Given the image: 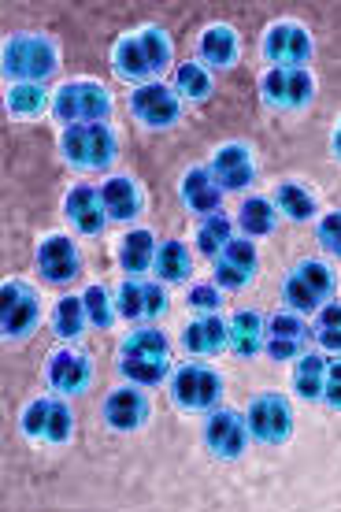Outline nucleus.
Here are the masks:
<instances>
[{
  "label": "nucleus",
  "mask_w": 341,
  "mask_h": 512,
  "mask_svg": "<svg viewBox=\"0 0 341 512\" xmlns=\"http://www.w3.org/2000/svg\"><path fill=\"white\" fill-rule=\"evenodd\" d=\"M60 71V49L45 34H12L4 41V75L15 82H38L45 86Z\"/></svg>",
  "instance_id": "obj_1"
},
{
  "label": "nucleus",
  "mask_w": 341,
  "mask_h": 512,
  "mask_svg": "<svg viewBox=\"0 0 341 512\" xmlns=\"http://www.w3.org/2000/svg\"><path fill=\"white\" fill-rule=\"evenodd\" d=\"M60 153L78 171H104L119 156V138L108 123H75L60 134Z\"/></svg>",
  "instance_id": "obj_2"
},
{
  "label": "nucleus",
  "mask_w": 341,
  "mask_h": 512,
  "mask_svg": "<svg viewBox=\"0 0 341 512\" xmlns=\"http://www.w3.org/2000/svg\"><path fill=\"white\" fill-rule=\"evenodd\" d=\"M334 286H338V279L323 260H301L282 282V305L297 316H316L334 297Z\"/></svg>",
  "instance_id": "obj_3"
},
{
  "label": "nucleus",
  "mask_w": 341,
  "mask_h": 512,
  "mask_svg": "<svg viewBox=\"0 0 341 512\" xmlns=\"http://www.w3.org/2000/svg\"><path fill=\"white\" fill-rule=\"evenodd\" d=\"M52 116L60 119L64 127H75V123H108V116H112V93L104 90L101 82H89V78L64 82L60 90L52 93Z\"/></svg>",
  "instance_id": "obj_4"
},
{
  "label": "nucleus",
  "mask_w": 341,
  "mask_h": 512,
  "mask_svg": "<svg viewBox=\"0 0 341 512\" xmlns=\"http://www.w3.org/2000/svg\"><path fill=\"white\" fill-rule=\"evenodd\" d=\"M167 390L182 412H215L223 401V375L208 364H182L171 372Z\"/></svg>",
  "instance_id": "obj_5"
},
{
  "label": "nucleus",
  "mask_w": 341,
  "mask_h": 512,
  "mask_svg": "<svg viewBox=\"0 0 341 512\" xmlns=\"http://www.w3.org/2000/svg\"><path fill=\"white\" fill-rule=\"evenodd\" d=\"M41 323V297L23 279H8L0 286V331L8 342H23L38 331Z\"/></svg>",
  "instance_id": "obj_6"
},
{
  "label": "nucleus",
  "mask_w": 341,
  "mask_h": 512,
  "mask_svg": "<svg viewBox=\"0 0 341 512\" xmlns=\"http://www.w3.org/2000/svg\"><path fill=\"white\" fill-rule=\"evenodd\" d=\"M245 423H249L253 442L282 446V442H290V435H293L290 401L278 394V390H264V394H256L253 401H249V409H245Z\"/></svg>",
  "instance_id": "obj_7"
},
{
  "label": "nucleus",
  "mask_w": 341,
  "mask_h": 512,
  "mask_svg": "<svg viewBox=\"0 0 341 512\" xmlns=\"http://www.w3.org/2000/svg\"><path fill=\"white\" fill-rule=\"evenodd\" d=\"M260 93L271 108L297 112L316 97V78L308 67H267L260 78Z\"/></svg>",
  "instance_id": "obj_8"
},
{
  "label": "nucleus",
  "mask_w": 341,
  "mask_h": 512,
  "mask_svg": "<svg viewBox=\"0 0 341 512\" xmlns=\"http://www.w3.org/2000/svg\"><path fill=\"white\" fill-rule=\"evenodd\" d=\"M127 104H130V116L152 130H167L182 119V101H178V93L171 90L167 82H160V78L138 86V90L130 93Z\"/></svg>",
  "instance_id": "obj_9"
},
{
  "label": "nucleus",
  "mask_w": 341,
  "mask_h": 512,
  "mask_svg": "<svg viewBox=\"0 0 341 512\" xmlns=\"http://www.w3.org/2000/svg\"><path fill=\"white\" fill-rule=\"evenodd\" d=\"M249 423L238 409H215L204 420V446L219 461H238L241 453L249 449Z\"/></svg>",
  "instance_id": "obj_10"
},
{
  "label": "nucleus",
  "mask_w": 341,
  "mask_h": 512,
  "mask_svg": "<svg viewBox=\"0 0 341 512\" xmlns=\"http://www.w3.org/2000/svg\"><path fill=\"white\" fill-rule=\"evenodd\" d=\"M264 60L271 67H304L312 60V34L301 23H271L264 34Z\"/></svg>",
  "instance_id": "obj_11"
},
{
  "label": "nucleus",
  "mask_w": 341,
  "mask_h": 512,
  "mask_svg": "<svg viewBox=\"0 0 341 512\" xmlns=\"http://www.w3.org/2000/svg\"><path fill=\"white\" fill-rule=\"evenodd\" d=\"M308 338H312V327L304 316L290 312V308H282L275 316H267V346L264 353L278 364H290V360H301L304 357V346H308Z\"/></svg>",
  "instance_id": "obj_12"
},
{
  "label": "nucleus",
  "mask_w": 341,
  "mask_h": 512,
  "mask_svg": "<svg viewBox=\"0 0 341 512\" xmlns=\"http://www.w3.org/2000/svg\"><path fill=\"white\" fill-rule=\"evenodd\" d=\"M45 379H49L56 397H78L86 394L93 383V360L82 349H56L45 364Z\"/></svg>",
  "instance_id": "obj_13"
},
{
  "label": "nucleus",
  "mask_w": 341,
  "mask_h": 512,
  "mask_svg": "<svg viewBox=\"0 0 341 512\" xmlns=\"http://www.w3.org/2000/svg\"><path fill=\"white\" fill-rule=\"evenodd\" d=\"M38 271L49 286H71L82 275V256L78 245L67 234H49L38 245Z\"/></svg>",
  "instance_id": "obj_14"
},
{
  "label": "nucleus",
  "mask_w": 341,
  "mask_h": 512,
  "mask_svg": "<svg viewBox=\"0 0 341 512\" xmlns=\"http://www.w3.org/2000/svg\"><path fill=\"white\" fill-rule=\"evenodd\" d=\"M208 167H212L215 182L223 186V193H241L245 186H253V179H256L253 149H249V145H241V141L219 145Z\"/></svg>",
  "instance_id": "obj_15"
},
{
  "label": "nucleus",
  "mask_w": 341,
  "mask_h": 512,
  "mask_svg": "<svg viewBox=\"0 0 341 512\" xmlns=\"http://www.w3.org/2000/svg\"><path fill=\"white\" fill-rule=\"evenodd\" d=\"M64 216H67V223H71L78 234H86V238H97V234H104V227H108V212H104V205H101V190H97V186H86V182H78V186L67 190Z\"/></svg>",
  "instance_id": "obj_16"
},
{
  "label": "nucleus",
  "mask_w": 341,
  "mask_h": 512,
  "mask_svg": "<svg viewBox=\"0 0 341 512\" xmlns=\"http://www.w3.org/2000/svg\"><path fill=\"white\" fill-rule=\"evenodd\" d=\"M149 420V397L141 394L138 386H119L112 394L104 397V423L112 431H138Z\"/></svg>",
  "instance_id": "obj_17"
},
{
  "label": "nucleus",
  "mask_w": 341,
  "mask_h": 512,
  "mask_svg": "<svg viewBox=\"0 0 341 512\" xmlns=\"http://www.w3.org/2000/svg\"><path fill=\"white\" fill-rule=\"evenodd\" d=\"M182 205L190 208L193 216H215V212H223V186L215 182L212 167H190L186 175H182Z\"/></svg>",
  "instance_id": "obj_18"
},
{
  "label": "nucleus",
  "mask_w": 341,
  "mask_h": 512,
  "mask_svg": "<svg viewBox=\"0 0 341 512\" xmlns=\"http://www.w3.org/2000/svg\"><path fill=\"white\" fill-rule=\"evenodd\" d=\"M241 56L238 30L227 23H212L197 41V64H204L208 71H230Z\"/></svg>",
  "instance_id": "obj_19"
},
{
  "label": "nucleus",
  "mask_w": 341,
  "mask_h": 512,
  "mask_svg": "<svg viewBox=\"0 0 341 512\" xmlns=\"http://www.w3.org/2000/svg\"><path fill=\"white\" fill-rule=\"evenodd\" d=\"M230 320V342L227 349L241 360H253L264 353L267 346V316H260L256 308H238Z\"/></svg>",
  "instance_id": "obj_20"
},
{
  "label": "nucleus",
  "mask_w": 341,
  "mask_h": 512,
  "mask_svg": "<svg viewBox=\"0 0 341 512\" xmlns=\"http://www.w3.org/2000/svg\"><path fill=\"white\" fill-rule=\"evenodd\" d=\"M97 190H101L104 212H108V219H115V223H130V219H138L141 208H145V193H141L138 182L127 179V175H112V179H104V186H97Z\"/></svg>",
  "instance_id": "obj_21"
},
{
  "label": "nucleus",
  "mask_w": 341,
  "mask_h": 512,
  "mask_svg": "<svg viewBox=\"0 0 341 512\" xmlns=\"http://www.w3.org/2000/svg\"><path fill=\"white\" fill-rule=\"evenodd\" d=\"M230 342V320L223 316H204V320H193L186 331H182V349L190 357H215L223 353Z\"/></svg>",
  "instance_id": "obj_22"
},
{
  "label": "nucleus",
  "mask_w": 341,
  "mask_h": 512,
  "mask_svg": "<svg viewBox=\"0 0 341 512\" xmlns=\"http://www.w3.org/2000/svg\"><path fill=\"white\" fill-rule=\"evenodd\" d=\"M112 71H115V78L130 82L134 90H138V86H145V82H156V78H152L149 60H145V49H141V38H138V34H127V38L115 41V49H112Z\"/></svg>",
  "instance_id": "obj_23"
},
{
  "label": "nucleus",
  "mask_w": 341,
  "mask_h": 512,
  "mask_svg": "<svg viewBox=\"0 0 341 512\" xmlns=\"http://www.w3.org/2000/svg\"><path fill=\"white\" fill-rule=\"evenodd\" d=\"M271 205L278 208V216L293 219V223H312V219H319V201L316 193L308 190L304 182H278L275 193H271Z\"/></svg>",
  "instance_id": "obj_24"
},
{
  "label": "nucleus",
  "mask_w": 341,
  "mask_h": 512,
  "mask_svg": "<svg viewBox=\"0 0 341 512\" xmlns=\"http://www.w3.org/2000/svg\"><path fill=\"white\" fill-rule=\"evenodd\" d=\"M152 275H156V282H164V286L190 282V275H193L190 245L178 242V238H167V242H160V249H156V264H152Z\"/></svg>",
  "instance_id": "obj_25"
},
{
  "label": "nucleus",
  "mask_w": 341,
  "mask_h": 512,
  "mask_svg": "<svg viewBox=\"0 0 341 512\" xmlns=\"http://www.w3.org/2000/svg\"><path fill=\"white\" fill-rule=\"evenodd\" d=\"M156 249H160V242H156V234L152 231H145V227L130 231L127 238L119 242V268L138 279V275L152 271V264H156Z\"/></svg>",
  "instance_id": "obj_26"
},
{
  "label": "nucleus",
  "mask_w": 341,
  "mask_h": 512,
  "mask_svg": "<svg viewBox=\"0 0 341 512\" xmlns=\"http://www.w3.org/2000/svg\"><path fill=\"white\" fill-rule=\"evenodd\" d=\"M327 364L330 360L323 353H304L297 364H293V394L301 401H323V390H327Z\"/></svg>",
  "instance_id": "obj_27"
},
{
  "label": "nucleus",
  "mask_w": 341,
  "mask_h": 512,
  "mask_svg": "<svg viewBox=\"0 0 341 512\" xmlns=\"http://www.w3.org/2000/svg\"><path fill=\"white\" fill-rule=\"evenodd\" d=\"M238 227H241V238H267V234H275L278 227V208L271 205V197H245L238 208Z\"/></svg>",
  "instance_id": "obj_28"
},
{
  "label": "nucleus",
  "mask_w": 341,
  "mask_h": 512,
  "mask_svg": "<svg viewBox=\"0 0 341 512\" xmlns=\"http://www.w3.org/2000/svg\"><path fill=\"white\" fill-rule=\"evenodd\" d=\"M234 242V219L227 216V212H215V216H204L201 223H197V238H193V245H197V253L208 256V260H219L223 256V249Z\"/></svg>",
  "instance_id": "obj_29"
},
{
  "label": "nucleus",
  "mask_w": 341,
  "mask_h": 512,
  "mask_svg": "<svg viewBox=\"0 0 341 512\" xmlns=\"http://www.w3.org/2000/svg\"><path fill=\"white\" fill-rule=\"evenodd\" d=\"M4 108L15 119H38L52 108V93L45 86H38V82H15L8 97H4Z\"/></svg>",
  "instance_id": "obj_30"
},
{
  "label": "nucleus",
  "mask_w": 341,
  "mask_h": 512,
  "mask_svg": "<svg viewBox=\"0 0 341 512\" xmlns=\"http://www.w3.org/2000/svg\"><path fill=\"white\" fill-rule=\"evenodd\" d=\"M171 90L178 93V101H190V104H204L212 97L215 82H212V71L197 60L190 64H178L175 67V78H171Z\"/></svg>",
  "instance_id": "obj_31"
},
{
  "label": "nucleus",
  "mask_w": 341,
  "mask_h": 512,
  "mask_svg": "<svg viewBox=\"0 0 341 512\" xmlns=\"http://www.w3.org/2000/svg\"><path fill=\"white\" fill-rule=\"evenodd\" d=\"M119 357H134V360H171V342H167L164 331L156 327H138L123 338L119 346Z\"/></svg>",
  "instance_id": "obj_32"
},
{
  "label": "nucleus",
  "mask_w": 341,
  "mask_h": 512,
  "mask_svg": "<svg viewBox=\"0 0 341 512\" xmlns=\"http://www.w3.org/2000/svg\"><path fill=\"white\" fill-rule=\"evenodd\" d=\"M89 327V316H86V305H82V297H60L56 308H52V331L60 334L64 342H78Z\"/></svg>",
  "instance_id": "obj_33"
},
{
  "label": "nucleus",
  "mask_w": 341,
  "mask_h": 512,
  "mask_svg": "<svg viewBox=\"0 0 341 512\" xmlns=\"http://www.w3.org/2000/svg\"><path fill=\"white\" fill-rule=\"evenodd\" d=\"M119 375L127 379V386L149 390V386H160L164 379H171V360H134V357H119Z\"/></svg>",
  "instance_id": "obj_34"
},
{
  "label": "nucleus",
  "mask_w": 341,
  "mask_h": 512,
  "mask_svg": "<svg viewBox=\"0 0 341 512\" xmlns=\"http://www.w3.org/2000/svg\"><path fill=\"white\" fill-rule=\"evenodd\" d=\"M82 305H86V316H89V327H97V331H112L115 320H119V308H115V294L101 282H93L86 286V294H82Z\"/></svg>",
  "instance_id": "obj_35"
},
{
  "label": "nucleus",
  "mask_w": 341,
  "mask_h": 512,
  "mask_svg": "<svg viewBox=\"0 0 341 512\" xmlns=\"http://www.w3.org/2000/svg\"><path fill=\"white\" fill-rule=\"evenodd\" d=\"M312 338L319 342V349L341 357V305L338 301H327V305L312 316Z\"/></svg>",
  "instance_id": "obj_36"
},
{
  "label": "nucleus",
  "mask_w": 341,
  "mask_h": 512,
  "mask_svg": "<svg viewBox=\"0 0 341 512\" xmlns=\"http://www.w3.org/2000/svg\"><path fill=\"white\" fill-rule=\"evenodd\" d=\"M115 308H119V320H127V323L149 320V305H145V279L119 282V290H115Z\"/></svg>",
  "instance_id": "obj_37"
},
{
  "label": "nucleus",
  "mask_w": 341,
  "mask_h": 512,
  "mask_svg": "<svg viewBox=\"0 0 341 512\" xmlns=\"http://www.w3.org/2000/svg\"><path fill=\"white\" fill-rule=\"evenodd\" d=\"M75 438V412L67 405V397H49V427H45V442L49 446H67Z\"/></svg>",
  "instance_id": "obj_38"
},
{
  "label": "nucleus",
  "mask_w": 341,
  "mask_h": 512,
  "mask_svg": "<svg viewBox=\"0 0 341 512\" xmlns=\"http://www.w3.org/2000/svg\"><path fill=\"white\" fill-rule=\"evenodd\" d=\"M138 38H141V49H145V60H149L152 67V78L156 75H164L167 67H171V38H167L160 26H145V30H138Z\"/></svg>",
  "instance_id": "obj_39"
},
{
  "label": "nucleus",
  "mask_w": 341,
  "mask_h": 512,
  "mask_svg": "<svg viewBox=\"0 0 341 512\" xmlns=\"http://www.w3.org/2000/svg\"><path fill=\"white\" fill-rule=\"evenodd\" d=\"M186 305H190L193 320H204V316H219L223 312V290L215 282H193L186 290Z\"/></svg>",
  "instance_id": "obj_40"
},
{
  "label": "nucleus",
  "mask_w": 341,
  "mask_h": 512,
  "mask_svg": "<svg viewBox=\"0 0 341 512\" xmlns=\"http://www.w3.org/2000/svg\"><path fill=\"white\" fill-rule=\"evenodd\" d=\"M19 427L30 442H45V427H49V397H34L19 416Z\"/></svg>",
  "instance_id": "obj_41"
},
{
  "label": "nucleus",
  "mask_w": 341,
  "mask_h": 512,
  "mask_svg": "<svg viewBox=\"0 0 341 512\" xmlns=\"http://www.w3.org/2000/svg\"><path fill=\"white\" fill-rule=\"evenodd\" d=\"M219 260L234 264V268L245 271V275H256V268H260V256H256L253 238H234V242L223 249V256H219Z\"/></svg>",
  "instance_id": "obj_42"
},
{
  "label": "nucleus",
  "mask_w": 341,
  "mask_h": 512,
  "mask_svg": "<svg viewBox=\"0 0 341 512\" xmlns=\"http://www.w3.org/2000/svg\"><path fill=\"white\" fill-rule=\"evenodd\" d=\"M316 238L330 256H341V208L316 219Z\"/></svg>",
  "instance_id": "obj_43"
},
{
  "label": "nucleus",
  "mask_w": 341,
  "mask_h": 512,
  "mask_svg": "<svg viewBox=\"0 0 341 512\" xmlns=\"http://www.w3.org/2000/svg\"><path fill=\"white\" fill-rule=\"evenodd\" d=\"M212 282L223 290V294H238V290H245V286L253 282V275L238 271L234 264H227V260H215V264H212Z\"/></svg>",
  "instance_id": "obj_44"
},
{
  "label": "nucleus",
  "mask_w": 341,
  "mask_h": 512,
  "mask_svg": "<svg viewBox=\"0 0 341 512\" xmlns=\"http://www.w3.org/2000/svg\"><path fill=\"white\" fill-rule=\"evenodd\" d=\"M145 305H149V320H160L167 312V286L164 282H156V279H145Z\"/></svg>",
  "instance_id": "obj_45"
},
{
  "label": "nucleus",
  "mask_w": 341,
  "mask_h": 512,
  "mask_svg": "<svg viewBox=\"0 0 341 512\" xmlns=\"http://www.w3.org/2000/svg\"><path fill=\"white\" fill-rule=\"evenodd\" d=\"M323 405H330L334 412H341V357H334L327 364V390H323Z\"/></svg>",
  "instance_id": "obj_46"
},
{
  "label": "nucleus",
  "mask_w": 341,
  "mask_h": 512,
  "mask_svg": "<svg viewBox=\"0 0 341 512\" xmlns=\"http://www.w3.org/2000/svg\"><path fill=\"white\" fill-rule=\"evenodd\" d=\"M330 145H334V156L341 160V119H338V127H334V141H330Z\"/></svg>",
  "instance_id": "obj_47"
}]
</instances>
